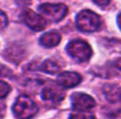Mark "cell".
Returning a JSON list of instances; mask_svg holds the SVG:
<instances>
[{
    "label": "cell",
    "mask_w": 121,
    "mask_h": 119,
    "mask_svg": "<svg viewBox=\"0 0 121 119\" xmlns=\"http://www.w3.org/2000/svg\"><path fill=\"white\" fill-rule=\"evenodd\" d=\"M96 5L101 6V7H105V6H108L109 4H110L111 0H93Z\"/></svg>",
    "instance_id": "cell-16"
},
{
    "label": "cell",
    "mask_w": 121,
    "mask_h": 119,
    "mask_svg": "<svg viewBox=\"0 0 121 119\" xmlns=\"http://www.w3.org/2000/svg\"><path fill=\"white\" fill-rule=\"evenodd\" d=\"M43 72L50 73V74H57L60 71V66L56 62H53L51 60H47L42 63V65L40 67Z\"/></svg>",
    "instance_id": "cell-11"
},
{
    "label": "cell",
    "mask_w": 121,
    "mask_h": 119,
    "mask_svg": "<svg viewBox=\"0 0 121 119\" xmlns=\"http://www.w3.org/2000/svg\"><path fill=\"white\" fill-rule=\"evenodd\" d=\"M5 114V106L4 104H0V117H2Z\"/></svg>",
    "instance_id": "cell-17"
},
{
    "label": "cell",
    "mask_w": 121,
    "mask_h": 119,
    "mask_svg": "<svg viewBox=\"0 0 121 119\" xmlns=\"http://www.w3.org/2000/svg\"><path fill=\"white\" fill-rule=\"evenodd\" d=\"M82 81V77L76 72H62L57 78V82L62 88H73Z\"/></svg>",
    "instance_id": "cell-7"
},
{
    "label": "cell",
    "mask_w": 121,
    "mask_h": 119,
    "mask_svg": "<svg viewBox=\"0 0 121 119\" xmlns=\"http://www.w3.org/2000/svg\"><path fill=\"white\" fill-rule=\"evenodd\" d=\"M10 74V70L0 64V77H8Z\"/></svg>",
    "instance_id": "cell-15"
},
{
    "label": "cell",
    "mask_w": 121,
    "mask_h": 119,
    "mask_svg": "<svg viewBox=\"0 0 121 119\" xmlns=\"http://www.w3.org/2000/svg\"><path fill=\"white\" fill-rule=\"evenodd\" d=\"M40 12L52 21H59L67 15V7L62 4H43L39 7Z\"/></svg>",
    "instance_id": "cell-4"
},
{
    "label": "cell",
    "mask_w": 121,
    "mask_h": 119,
    "mask_svg": "<svg viewBox=\"0 0 121 119\" xmlns=\"http://www.w3.org/2000/svg\"><path fill=\"white\" fill-rule=\"evenodd\" d=\"M61 41V36L58 31H49L45 33L44 35L41 36L40 38V44L44 47H54L57 46Z\"/></svg>",
    "instance_id": "cell-10"
},
{
    "label": "cell",
    "mask_w": 121,
    "mask_h": 119,
    "mask_svg": "<svg viewBox=\"0 0 121 119\" xmlns=\"http://www.w3.org/2000/svg\"><path fill=\"white\" fill-rule=\"evenodd\" d=\"M13 111L17 119H32L37 112V106L30 97L21 96L13 106Z\"/></svg>",
    "instance_id": "cell-1"
},
{
    "label": "cell",
    "mask_w": 121,
    "mask_h": 119,
    "mask_svg": "<svg viewBox=\"0 0 121 119\" xmlns=\"http://www.w3.org/2000/svg\"><path fill=\"white\" fill-rule=\"evenodd\" d=\"M22 17H23V20L27 26L35 31H42L47 26V20L41 15H39L32 10H25L23 12Z\"/></svg>",
    "instance_id": "cell-5"
},
{
    "label": "cell",
    "mask_w": 121,
    "mask_h": 119,
    "mask_svg": "<svg viewBox=\"0 0 121 119\" xmlns=\"http://www.w3.org/2000/svg\"><path fill=\"white\" fill-rule=\"evenodd\" d=\"M71 104L74 109L77 111H87L95 106V101L88 94L77 92L71 96Z\"/></svg>",
    "instance_id": "cell-6"
},
{
    "label": "cell",
    "mask_w": 121,
    "mask_h": 119,
    "mask_svg": "<svg viewBox=\"0 0 121 119\" xmlns=\"http://www.w3.org/2000/svg\"><path fill=\"white\" fill-rule=\"evenodd\" d=\"M76 26L82 31H86V33L96 31L101 27V18L97 14L85 9L77 15Z\"/></svg>",
    "instance_id": "cell-2"
},
{
    "label": "cell",
    "mask_w": 121,
    "mask_h": 119,
    "mask_svg": "<svg viewBox=\"0 0 121 119\" xmlns=\"http://www.w3.org/2000/svg\"><path fill=\"white\" fill-rule=\"evenodd\" d=\"M118 24H119V27L121 28V14L119 15V17H118Z\"/></svg>",
    "instance_id": "cell-19"
},
{
    "label": "cell",
    "mask_w": 121,
    "mask_h": 119,
    "mask_svg": "<svg viewBox=\"0 0 121 119\" xmlns=\"http://www.w3.org/2000/svg\"><path fill=\"white\" fill-rule=\"evenodd\" d=\"M67 52L75 61L83 63L88 61L92 56V48L85 41L75 39L67 45Z\"/></svg>",
    "instance_id": "cell-3"
},
{
    "label": "cell",
    "mask_w": 121,
    "mask_h": 119,
    "mask_svg": "<svg viewBox=\"0 0 121 119\" xmlns=\"http://www.w3.org/2000/svg\"><path fill=\"white\" fill-rule=\"evenodd\" d=\"M69 119H95V117L90 111H77L70 115Z\"/></svg>",
    "instance_id": "cell-12"
},
{
    "label": "cell",
    "mask_w": 121,
    "mask_h": 119,
    "mask_svg": "<svg viewBox=\"0 0 121 119\" xmlns=\"http://www.w3.org/2000/svg\"><path fill=\"white\" fill-rule=\"evenodd\" d=\"M116 66L121 71V58H119V60H118V61L116 62Z\"/></svg>",
    "instance_id": "cell-18"
},
{
    "label": "cell",
    "mask_w": 121,
    "mask_h": 119,
    "mask_svg": "<svg viewBox=\"0 0 121 119\" xmlns=\"http://www.w3.org/2000/svg\"><path fill=\"white\" fill-rule=\"evenodd\" d=\"M9 92H10V85L4 81H0V99L7 97Z\"/></svg>",
    "instance_id": "cell-13"
},
{
    "label": "cell",
    "mask_w": 121,
    "mask_h": 119,
    "mask_svg": "<svg viewBox=\"0 0 121 119\" xmlns=\"http://www.w3.org/2000/svg\"><path fill=\"white\" fill-rule=\"evenodd\" d=\"M41 97H42V99L45 100V101L57 102V101H61L63 99V92L61 90L57 89L56 87L49 85V87H45V88L42 90Z\"/></svg>",
    "instance_id": "cell-8"
},
{
    "label": "cell",
    "mask_w": 121,
    "mask_h": 119,
    "mask_svg": "<svg viewBox=\"0 0 121 119\" xmlns=\"http://www.w3.org/2000/svg\"><path fill=\"white\" fill-rule=\"evenodd\" d=\"M103 93H104L105 98L112 104L121 101V89L117 84H106V85H104Z\"/></svg>",
    "instance_id": "cell-9"
},
{
    "label": "cell",
    "mask_w": 121,
    "mask_h": 119,
    "mask_svg": "<svg viewBox=\"0 0 121 119\" xmlns=\"http://www.w3.org/2000/svg\"><path fill=\"white\" fill-rule=\"evenodd\" d=\"M7 23H8V19H7V16L4 11L0 10V29L5 28L7 26Z\"/></svg>",
    "instance_id": "cell-14"
}]
</instances>
